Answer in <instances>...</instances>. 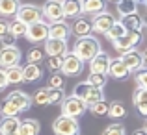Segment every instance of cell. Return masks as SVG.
<instances>
[{"label":"cell","mask_w":147,"mask_h":135,"mask_svg":"<svg viewBox=\"0 0 147 135\" xmlns=\"http://www.w3.org/2000/svg\"><path fill=\"white\" fill-rule=\"evenodd\" d=\"M99 52H100L99 39L95 35H88V37H80V39L75 41L71 54H75L82 63H90V61L93 59Z\"/></svg>","instance_id":"cell-1"},{"label":"cell","mask_w":147,"mask_h":135,"mask_svg":"<svg viewBox=\"0 0 147 135\" xmlns=\"http://www.w3.org/2000/svg\"><path fill=\"white\" fill-rule=\"evenodd\" d=\"M61 115L63 117H69V118H75V120H78V117H82L84 113L88 111V106L82 102V100H78L76 96H63V100H61Z\"/></svg>","instance_id":"cell-2"},{"label":"cell","mask_w":147,"mask_h":135,"mask_svg":"<svg viewBox=\"0 0 147 135\" xmlns=\"http://www.w3.org/2000/svg\"><path fill=\"white\" fill-rule=\"evenodd\" d=\"M15 19H17V21H21L22 24H26V26L36 24V22L43 21L41 7L39 6H34V4H19L17 13H15Z\"/></svg>","instance_id":"cell-3"},{"label":"cell","mask_w":147,"mask_h":135,"mask_svg":"<svg viewBox=\"0 0 147 135\" xmlns=\"http://www.w3.org/2000/svg\"><path fill=\"white\" fill-rule=\"evenodd\" d=\"M52 132L56 135H80V124L75 118L60 115L52 122Z\"/></svg>","instance_id":"cell-4"},{"label":"cell","mask_w":147,"mask_h":135,"mask_svg":"<svg viewBox=\"0 0 147 135\" xmlns=\"http://www.w3.org/2000/svg\"><path fill=\"white\" fill-rule=\"evenodd\" d=\"M119 59L123 61L129 72H136L140 68H145V63H147V56L144 50H130V52H125L119 56Z\"/></svg>","instance_id":"cell-5"},{"label":"cell","mask_w":147,"mask_h":135,"mask_svg":"<svg viewBox=\"0 0 147 135\" xmlns=\"http://www.w3.org/2000/svg\"><path fill=\"white\" fill-rule=\"evenodd\" d=\"M82 70H84V63L78 59V57L75 56V54H65L63 57H61V68H60V74L61 76H80L82 74Z\"/></svg>","instance_id":"cell-6"},{"label":"cell","mask_w":147,"mask_h":135,"mask_svg":"<svg viewBox=\"0 0 147 135\" xmlns=\"http://www.w3.org/2000/svg\"><path fill=\"white\" fill-rule=\"evenodd\" d=\"M41 15L47 19V24H58V22H63V11H61V2L60 0H49L43 7H41Z\"/></svg>","instance_id":"cell-7"},{"label":"cell","mask_w":147,"mask_h":135,"mask_svg":"<svg viewBox=\"0 0 147 135\" xmlns=\"http://www.w3.org/2000/svg\"><path fill=\"white\" fill-rule=\"evenodd\" d=\"M142 43V33H136V32H127L125 35H121L119 39L112 41L114 48L117 52L125 54V52H130V50H136V46Z\"/></svg>","instance_id":"cell-8"},{"label":"cell","mask_w":147,"mask_h":135,"mask_svg":"<svg viewBox=\"0 0 147 135\" xmlns=\"http://www.w3.org/2000/svg\"><path fill=\"white\" fill-rule=\"evenodd\" d=\"M24 37L30 41V43H45L49 39V24L45 21H39L36 24H30L26 28V33Z\"/></svg>","instance_id":"cell-9"},{"label":"cell","mask_w":147,"mask_h":135,"mask_svg":"<svg viewBox=\"0 0 147 135\" xmlns=\"http://www.w3.org/2000/svg\"><path fill=\"white\" fill-rule=\"evenodd\" d=\"M114 24H115V17L112 13H108V11L97 13L91 19V33L95 32V33H104V35H106V32Z\"/></svg>","instance_id":"cell-10"},{"label":"cell","mask_w":147,"mask_h":135,"mask_svg":"<svg viewBox=\"0 0 147 135\" xmlns=\"http://www.w3.org/2000/svg\"><path fill=\"white\" fill-rule=\"evenodd\" d=\"M4 100H7V102H9L11 106L19 111V113H21V111H28L30 107H32V96H30L28 92L21 91V89L9 92V94H7Z\"/></svg>","instance_id":"cell-11"},{"label":"cell","mask_w":147,"mask_h":135,"mask_svg":"<svg viewBox=\"0 0 147 135\" xmlns=\"http://www.w3.org/2000/svg\"><path fill=\"white\" fill-rule=\"evenodd\" d=\"M43 52L47 57H63L65 54H69V45L67 41L47 39L43 43Z\"/></svg>","instance_id":"cell-12"},{"label":"cell","mask_w":147,"mask_h":135,"mask_svg":"<svg viewBox=\"0 0 147 135\" xmlns=\"http://www.w3.org/2000/svg\"><path fill=\"white\" fill-rule=\"evenodd\" d=\"M21 57H22V54L17 46H13V48H2L0 50V67H2V70L13 67V65H19L21 63Z\"/></svg>","instance_id":"cell-13"},{"label":"cell","mask_w":147,"mask_h":135,"mask_svg":"<svg viewBox=\"0 0 147 135\" xmlns=\"http://www.w3.org/2000/svg\"><path fill=\"white\" fill-rule=\"evenodd\" d=\"M110 59H112V57L108 56L106 52L100 50L97 56L90 61V74H102V76H106L108 74V65H110Z\"/></svg>","instance_id":"cell-14"},{"label":"cell","mask_w":147,"mask_h":135,"mask_svg":"<svg viewBox=\"0 0 147 135\" xmlns=\"http://www.w3.org/2000/svg\"><path fill=\"white\" fill-rule=\"evenodd\" d=\"M121 26L125 28V32H136V33H142L145 30V22L140 15H129V17H121Z\"/></svg>","instance_id":"cell-15"},{"label":"cell","mask_w":147,"mask_h":135,"mask_svg":"<svg viewBox=\"0 0 147 135\" xmlns=\"http://www.w3.org/2000/svg\"><path fill=\"white\" fill-rule=\"evenodd\" d=\"M106 76H112L114 80H127L130 76V72H129V68L123 65V61L119 59V57H114V59H110Z\"/></svg>","instance_id":"cell-16"},{"label":"cell","mask_w":147,"mask_h":135,"mask_svg":"<svg viewBox=\"0 0 147 135\" xmlns=\"http://www.w3.org/2000/svg\"><path fill=\"white\" fill-rule=\"evenodd\" d=\"M71 35V26L67 22H58V24H50L49 26V39H56V41H67Z\"/></svg>","instance_id":"cell-17"},{"label":"cell","mask_w":147,"mask_h":135,"mask_svg":"<svg viewBox=\"0 0 147 135\" xmlns=\"http://www.w3.org/2000/svg\"><path fill=\"white\" fill-rule=\"evenodd\" d=\"M80 4V15H97L106 11V6H104L102 0H82Z\"/></svg>","instance_id":"cell-18"},{"label":"cell","mask_w":147,"mask_h":135,"mask_svg":"<svg viewBox=\"0 0 147 135\" xmlns=\"http://www.w3.org/2000/svg\"><path fill=\"white\" fill-rule=\"evenodd\" d=\"M41 132V124L36 118H22L19 124L17 135H39Z\"/></svg>","instance_id":"cell-19"},{"label":"cell","mask_w":147,"mask_h":135,"mask_svg":"<svg viewBox=\"0 0 147 135\" xmlns=\"http://www.w3.org/2000/svg\"><path fill=\"white\" fill-rule=\"evenodd\" d=\"M73 33H75L76 37H88V35H91V21H88L86 17H76L75 19V22H73V30H71Z\"/></svg>","instance_id":"cell-20"},{"label":"cell","mask_w":147,"mask_h":135,"mask_svg":"<svg viewBox=\"0 0 147 135\" xmlns=\"http://www.w3.org/2000/svg\"><path fill=\"white\" fill-rule=\"evenodd\" d=\"M106 117H110L112 120H121V118L127 117V107L123 102H119V100H114V102L108 104V115Z\"/></svg>","instance_id":"cell-21"},{"label":"cell","mask_w":147,"mask_h":135,"mask_svg":"<svg viewBox=\"0 0 147 135\" xmlns=\"http://www.w3.org/2000/svg\"><path fill=\"white\" fill-rule=\"evenodd\" d=\"M41 74H43V70H41L39 65L28 63V65H24V67H22V82H26V83L37 82V80L41 78Z\"/></svg>","instance_id":"cell-22"},{"label":"cell","mask_w":147,"mask_h":135,"mask_svg":"<svg viewBox=\"0 0 147 135\" xmlns=\"http://www.w3.org/2000/svg\"><path fill=\"white\" fill-rule=\"evenodd\" d=\"M21 118L19 117H11V118H2L0 120V135H13L17 133Z\"/></svg>","instance_id":"cell-23"},{"label":"cell","mask_w":147,"mask_h":135,"mask_svg":"<svg viewBox=\"0 0 147 135\" xmlns=\"http://www.w3.org/2000/svg\"><path fill=\"white\" fill-rule=\"evenodd\" d=\"M134 106L138 107V113L142 117H147V89H138L134 92V98H132Z\"/></svg>","instance_id":"cell-24"},{"label":"cell","mask_w":147,"mask_h":135,"mask_svg":"<svg viewBox=\"0 0 147 135\" xmlns=\"http://www.w3.org/2000/svg\"><path fill=\"white\" fill-rule=\"evenodd\" d=\"M4 74H6L7 83H13V85L22 83V67L21 65H13L9 68H4Z\"/></svg>","instance_id":"cell-25"},{"label":"cell","mask_w":147,"mask_h":135,"mask_svg":"<svg viewBox=\"0 0 147 135\" xmlns=\"http://www.w3.org/2000/svg\"><path fill=\"white\" fill-rule=\"evenodd\" d=\"M115 7H117V13L121 15V17H129V15L138 13V6L132 0H121V2L115 4Z\"/></svg>","instance_id":"cell-26"},{"label":"cell","mask_w":147,"mask_h":135,"mask_svg":"<svg viewBox=\"0 0 147 135\" xmlns=\"http://www.w3.org/2000/svg\"><path fill=\"white\" fill-rule=\"evenodd\" d=\"M61 11H63V17L76 19L80 17V4L73 2V0H65V2H61Z\"/></svg>","instance_id":"cell-27"},{"label":"cell","mask_w":147,"mask_h":135,"mask_svg":"<svg viewBox=\"0 0 147 135\" xmlns=\"http://www.w3.org/2000/svg\"><path fill=\"white\" fill-rule=\"evenodd\" d=\"M19 2L15 0H0V17H13L17 13Z\"/></svg>","instance_id":"cell-28"},{"label":"cell","mask_w":147,"mask_h":135,"mask_svg":"<svg viewBox=\"0 0 147 135\" xmlns=\"http://www.w3.org/2000/svg\"><path fill=\"white\" fill-rule=\"evenodd\" d=\"M26 28H28V26L22 24V22L17 21V19H13L11 22H7V32H9L13 37H24Z\"/></svg>","instance_id":"cell-29"},{"label":"cell","mask_w":147,"mask_h":135,"mask_svg":"<svg viewBox=\"0 0 147 135\" xmlns=\"http://www.w3.org/2000/svg\"><path fill=\"white\" fill-rule=\"evenodd\" d=\"M32 102H36L37 106H49V102H50V89L49 87H39V89L36 91V94H34Z\"/></svg>","instance_id":"cell-30"},{"label":"cell","mask_w":147,"mask_h":135,"mask_svg":"<svg viewBox=\"0 0 147 135\" xmlns=\"http://www.w3.org/2000/svg\"><path fill=\"white\" fill-rule=\"evenodd\" d=\"M49 87L54 91H63L65 89V76H61L60 72H54L49 78Z\"/></svg>","instance_id":"cell-31"},{"label":"cell","mask_w":147,"mask_h":135,"mask_svg":"<svg viewBox=\"0 0 147 135\" xmlns=\"http://www.w3.org/2000/svg\"><path fill=\"white\" fill-rule=\"evenodd\" d=\"M90 111L95 117H106L108 115V102L106 100H99V102H95V104L90 106Z\"/></svg>","instance_id":"cell-32"},{"label":"cell","mask_w":147,"mask_h":135,"mask_svg":"<svg viewBox=\"0 0 147 135\" xmlns=\"http://www.w3.org/2000/svg\"><path fill=\"white\" fill-rule=\"evenodd\" d=\"M43 57H45L43 48H41V46H34V48L28 52L26 59H28V63H32V65H39L41 61H43Z\"/></svg>","instance_id":"cell-33"},{"label":"cell","mask_w":147,"mask_h":135,"mask_svg":"<svg viewBox=\"0 0 147 135\" xmlns=\"http://www.w3.org/2000/svg\"><path fill=\"white\" fill-rule=\"evenodd\" d=\"M106 82H108V78H106V76H102V74H90V76H88V80H86L88 85L95 87V89H100V91H102V87L106 85Z\"/></svg>","instance_id":"cell-34"},{"label":"cell","mask_w":147,"mask_h":135,"mask_svg":"<svg viewBox=\"0 0 147 135\" xmlns=\"http://www.w3.org/2000/svg\"><path fill=\"white\" fill-rule=\"evenodd\" d=\"M125 33H127V32H125V28L121 26V22H119V21H115V24H114V26H112V28L106 32V39L115 41V39H119L121 35H125Z\"/></svg>","instance_id":"cell-35"},{"label":"cell","mask_w":147,"mask_h":135,"mask_svg":"<svg viewBox=\"0 0 147 135\" xmlns=\"http://www.w3.org/2000/svg\"><path fill=\"white\" fill-rule=\"evenodd\" d=\"M0 115H2V118H11V117H19V111L15 109L7 100H4V102L0 104Z\"/></svg>","instance_id":"cell-36"},{"label":"cell","mask_w":147,"mask_h":135,"mask_svg":"<svg viewBox=\"0 0 147 135\" xmlns=\"http://www.w3.org/2000/svg\"><path fill=\"white\" fill-rule=\"evenodd\" d=\"M102 135H127V132H125V126H123V124L114 122V124H110V126L104 128Z\"/></svg>","instance_id":"cell-37"},{"label":"cell","mask_w":147,"mask_h":135,"mask_svg":"<svg viewBox=\"0 0 147 135\" xmlns=\"http://www.w3.org/2000/svg\"><path fill=\"white\" fill-rule=\"evenodd\" d=\"M0 45H2V48H13V46H17V37H13L7 32L0 37Z\"/></svg>","instance_id":"cell-38"},{"label":"cell","mask_w":147,"mask_h":135,"mask_svg":"<svg viewBox=\"0 0 147 135\" xmlns=\"http://www.w3.org/2000/svg\"><path fill=\"white\" fill-rule=\"evenodd\" d=\"M47 68L50 72H60L61 68V57H47Z\"/></svg>","instance_id":"cell-39"},{"label":"cell","mask_w":147,"mask_h":135,"mask_svg":"<svg viewBox=\"0 0 147 135\" xmlns=\"http://www.w3.org/2000/svg\"><path fill=\"white\" fill-rule=\"evenodd\" d=\"M136 83H138V89H147V70L145 68L136 70Z\"/></svg>","instance_id":"cell-40"},{"label":"cell","mask_w":147,"mask_h":135,"mask_svg":"<svg viewBox=\"0 0 147 135\" xmlns=\"http://www.w3.org/2000/svg\"><path fill=\"white\" fill-rule=\"evenodd\" d=\"M49 89H50V87H49ZM61 100H63V91L50 89V102H49V106H58V104H61Z\"/></svg>","instance_id":"cell-41"},{"label":"cell","mask_w":147,"mask_h":135,"mask_svg":"<svg viewBox=\"0 0 147 135\" xmlns=\"http://www.w3.org/2000/svg\"><path fill=\"white\" fill-rule=\"evenodd\" d=\"M7 85H9V83H7V80H6V74H4V70L0 68V91H4Z\"/></svg>","instance_id":"cell-42"},{"label":"cell","mask_w":147,"mask_h":135,"mask_svg":"<svg viewBox=\"0 0 147 135\" xmlns=\"http://www.w3.org/2000/svg\"><path fill=\"white\" fill-rule=\"evenodd\" d=\"M4 33H7V22L0 21V37H2Z\"/></svg>","instance_id":"cell-43"},{"label":"cell","mask_w":147,"mask_h":135,"mask_svg":"<svg viewBox=\"0 0 147 135\" xmlns=\"http://www.w3.org/2000/svg\"><path fill=\"white\" fill-rule=\"evenodd\" d=\"M132 135H147V128L144 126V128H140V130H136V132H134Z\"/></svg>","instance_id":"cell-44"},{"label":"cell","mask_w":147,"mask_h":135,"mask_svg":"<svg viewBox=\"0 0 147 135\" xmlns=\"http://www.w3.org/2000/svg\"><path fill=\"white\" fill-rule=\"evenodd\" d=\"M13 135H17V133H13Z\"/></svg>","instance_id":"cell-45"}]
</instances>
